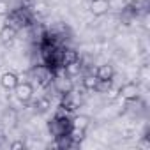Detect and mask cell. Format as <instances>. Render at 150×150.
<instances>
[{"label": "cell", "instance_id": "cell-1", "mask_svg": "<svg viewBox=\"0 0 150 150\" xmlns=\"http://www.w3.org/2000/svg\"><path fill=\"white\" fill-rule=\"evenodd\" d=\"M34 21H35V16L32 13V7H28V6H18V7H13L7 13L4 23L14 27L20 32V30H25V28L32 27Z\"/></svg>", "mask_w": 150, "mask_h": 150}, {"label": "cell", "instance_id": "cell-2", "mask_svg": "<svg viewBox=\"0 0 150 150\" xmlns=\"http://www.w3.org/2000/svg\"><path fill=\"white\" fill-rule=\"evenodd\" d=\"M46 131H48V136L51 139H57L60 136H67L72 131L71 115L62 113V111H55V115L46 122Z\"/></svg>", "mask_w": 150, "mask_h": 150}, {"label": "cell", "instance_id": "cell-3", "mask_svg": "<svg viewBox=\"0 0 150 150\" xmlns=\"http://www.w3.org/2000/svg\"><path fill=\"white\" fill-rule=\"evenodd\" d=\"M27 71H28V81H32L34 87L37 85V87L42 88V90L48 88V87L51 85L53 78H55V72H53L48 65H44L42 62L30 64V67H28Z\"/></svg>", "mask_w": 150, "mask_h": 150}, {"label": "cell", "instance_id": "cell-4", "mask_svg": "<svg viewBox=\"0 0 150 150\" xmlns=\"http://www.w3.org/2000/svg\"><path fill=\"white\" fill-rule=\"evenodd\" d=\"M13 92H14L13 96H14V99H16L18 103L28 104V103L34 99V96H35V87H34L32 81L23 80V81H20V83L16 85V88H14Z\"/></svg>", "mask_w": 150, "mask_h": 150}, {"label": "cell", "instance_id": "cell-5", "mask_svg": "<svg viewBox=\"0 0 150 150\" xmlns=\"http://www.w3.org/2000/svg\"><path fill=\"white\" fill-rule=\"evenodd\" d=\"M28 108L32 110L34 115H46L51 108H53V96L51 94H41V96H34V99L28 103Z\"/></svg>", "mask_w": 150, "mask_h": 150}, {"label": "cell", "instance_id": "cell-6", "mask_svg": "<svg viewBox=\"0 0 150 150\" xmlns=\"http://www.w3.org/2000/svg\"><path fill=\"white\" fill-rule=\"evenodd\" d=\"M141 96V83L136 81H125L118 87V99L122 101H132Z\"/></svg>", "mask_w": 150, "mask_h": 150}, {"label": "cell", "instance_id": "cell-7", "mask_svg": "<svg viewBox=\"0 0 150 150\" xmlns=\"http://www.w3.org/2000/svg\"><path fill=\"white\" fill-rule=\"evenodd\" d=\"M94 72H96V76H97L101 81H115V76H117V69H115V65H113L111 62H103V64H99V65L94 69Z\"/></svg>", "mask_w": 150, "mask_h": 150}, {"label": "cell", "instance_id": "cell-8", "mask_svg": "<svg viewBox=\"0 0 150 150\" xmlns=\"http://www.w3.org/2000/svg\"><path fill=\"white\" fill-rule=\"evenodd\" d=\"M88 11L94 18H104L111 11L110 0H90L88 2Z\"/></svg>", "mask_w": 150, "mask_h": 150}, {"label": "cell", "instance_id": "cell-9", "mask_svg": "<svg viewBox=\"0 0 150 150\" xmlns=\"http://www.w3.org/2000/svg\"><path fill=\"white\" fill-rule=\"evenodd\" d=\"M80 50L78 48H74L72 44H64L62 46V69L74 64V62H80Z\"/></svg>", "mask_w": 150, "mask_h": 150}, {"label": "cell", "instance_id": "cell-10", "mask_svg": "<svg viewBox=\"0 0 150 150\" xmlns=\"http://www.w3.org/2000/svg\"><path fill=\"white\" fill-rule=\"evenodd\" d=\"M18 83H20V76L16 71H6L0 74V87L6 92H13Z\"/></svg>", "mask_w": 150, "mask_h": 150}, {"label": "cell", "instance_id": "cell-11", "mask_svg": "<svg viewBox=\"0 0 150 150\" xmlns=\"http://www.w3.org/2000/svg\"><path fill=\"white\" fill-rule=\"evenodd\" d=\"M18 39V30L7 23H4L2 27H0V44H4L7 48H11Z\"/></svg>", "mask_w": 150, "mask_h": 150}, {"label": "cell", "instance_id": "cell-12", "mask_svg": "<svg viewBox=\"0 0 150 150\" xmlns=\"http://www.w3.org/2000/svg\"><path fill=\"white\" fill-rule=\"evenodd\" d=\"M71 120H72V129H80V131L88 132V129L92 127V118L87 113H80L78 111V113H74L71 117Z\"/></svg>", "mask_w": 150, "mask_h": 150}, {"label": "cell", "instance_id": "cell-13", "mask_svg": "<svg viewBox=\"0 0 150 150\" xmlns=\"http://www.w3.org/2000/svg\"><path fill=\"white\" fill-rule=\"evenodd\" d=\"M80 80H81V87H83L88 94L96 92V87H97V83H99V78L96 76V72H85Z\"/></svg>", "mask_w": 150, "mask_h": 150}, {"label": "cell", "instance_id": "cell-14", "mask_svg": "<svg viewBox=\"0 0 150 150\" xmlns=\"http://www.w3.org/2000/svg\"><path fill=\"white\" fill-rule=\"evenodd\" d=\"M11 11V4L9 0H0V16H7V13Z\"/></svg>", "mask_w": 150, "mask_h": 150}, {"label": "cell", "instance_id": "cell-15", "mask_svg": "<svg viewBox=\"0 0 150 150\" xmlns=\"http://www.w3.org/2000/svg\"><path fill=\"white\" fill-rule=\"evenodd\" d=\"M11 150H20V148H27V141L25 139H14L13 143H9Z\"/></svg>", "mask_w": 150, "mask_h": 150}]
</instances>
